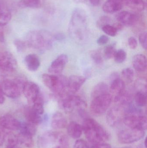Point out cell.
Returning <instances> with one entry per match:
<instances>
[{
    "label": "cell",
    "instance_id": "cell-46",
    "mask_svg": "<svg viewBox=\"0 0 147 148\" xmlns=\"http://www.w3.org/2000/svg\"><path fill=\"white\" fill-rule=\"evenodd\" d=\"M91 148H111V146L108 143H102L94 144Z\"/></svg>",
    "mask_w": 147,
    "mask_h": 148
},
{
    "label": "cell",
    "instance_id": "cell-49",
    "mask_svg": "<svg viewBox=\"0 0 147 148\" xmlns=\"http://www.w3.org/2000/svg\"><path fill=\"white\" fill-rule=\"evenodd\" d=\"M114 26V27L116 29L117 31L122 30V29H123V25H122L121 23H119V22L114 24V26Z\"/></svg>",
    "mask_w": 147,
    "mask_h": 148
},
{
    "label": "cell",
    "instance_id": "cell-56",
    "mask_svg": "<svg viewBox=\"0 0 147 148\" xmlns=\"http://www.w3.org/2000/svg\"><path fill=\"white\" fill-rule=\"evenodd\" d=\"M120 148H133L130 147H123Z\"/></svg>",
    "mask_w": 147,
    "mask_h": 148
},
{
    "label": "cell",
    "instance_id": "cell-48",
    "mask_svg": "<svg viewBox=\"0 0 147 148\" xmlns=\"http://www.w3.org/2000/svg\"><path fill=\"white\" fill-rule=\"evenodd\" d=\"M54 39L57 40H62L64 39L65 36L64 34L59 33V34L55 35L54 36Z\"/></svg>",
    "mask_w": 147,
    "mask_h": 148
},
{
    "label": "cell",
    "instance_id": "cell-36",
    "mask_svg": "<svg viewBox=\"0 0 147 148\" xmlns=\"http://www.w3.org/2000/svg\"><path fill=\"white\" fill-rule=\"evenodd\" d=\"M116 50L115 45L114 44L107 46L105 47L104 51V58L107 60L111 59L114 57Z\"/></svg>",
    "mask_w": 147,
    "mask_h": 148
},
{
    "label": "cell",
    "instance_id": "cell-31",
    "mask_svg": "<svg viewBox=\"0 0 147 148\" xmlns=\"http://www.w3.org/2000/svg\"><path fill=\"white\" fill-rule=\"evenodd\" d=\"M121 75L124 82L125 81L127 83H130L133 80L134 72L132 68H127L123 70Z\"/></svg>",
    "mask_w": 147,
    "mask_h": 148
},
{
    "label": "cell",
    "instance_id": "cell-23",
    "mask_svg": "<svg viewBox=\"0 0 147 148\" xmlns=\"http://www.w3.org/2000/svg\"><path fill=\"white\" fill-rule=\"evenodd\" d=\"M123 3L108 0L102 7L103 10L105 13L113 14L122 9Z\"/></svg>",
    "mask_w": 147,
    "mask_h": 148
},
{
    "label": "cell",
    "instance_id": "cell-50",
    "mask_svg": "<svg viewBox=\"0 0 147 148\" xmlns=\"http://www.w3.org/2000/svg\"><path fill=\"white\" fill-rule=\"evenodd\" d=\"M5 40V37H4V32L3 30L0 29V42H4Z\"/></svg>",
    "mask_w": 147,
    "mask_h": 148
},
{
    "label": "cell",
    "instance_id": "cell-33",
    "mask_svg": "<svg viewBox=\"0 0 147 148\" xmlns=\"http://www.w3.org/2000/svg\"><path fill=\"white\" fill-rule=\"evenodd\" d=\"M33 104L32 108L39 114L41 115L44 113V101L41 95Z\"/></svg>",
    "mask_w": 147,
    "mask_h": 148
},
{
    "label": "cell",
    "instance_id": "cell-16",
    "mask_svg": "<svg viewBox=\"0 0 147 148\" xmlns=\"http://www.w3.org/2000/svg\"><path fill=\"white\" fill-rule=\"evenodd\" d=\"M21 122L10 115H5L0 117V126L9 130H19Z\"/></svg>",
    "mask_w": 147,
    "mask_h": 148
},
{
    "label": "cell",
    "instance_id": "cell-30",
    "mask_svg": "<svg viewBox=\"0 0 147 148\" xmlns=\"http://www.w3.org/2000/svg\"><path fill=\"white\" fill-rule=\"evenodd\" d=\"M17 138L19 143H20L27 147L31 148L33 146V140L32 136L20 132L17 136Z\"/></svg>",
    "mask_w": 147,
    "mask_h": 148
},
{
    "label": "cell",
    "instance_id": "cell-13",
    "mask_svg": "<svg viewBox=\"0 0 147 148\" xmlns=\"http://www.w3.org/2000/svg\"><path fill=\"white\" fill-rule=\"evenodd\" d=\"M116 18L119 23L126 27L135 26L140 21V16L127 11H122L118 13Z\"/></svg>",
    "mask_w": 147,
    "mask_h": 148
},
{
    "label": "cell",
    "instance_id": "cell-35",
    "mask_svg": "<svg viewBox=\"0 0 147 148\" xmlns=\"http://www.w3.org/2000/svg\"><path fill=\"white\" fill-rule=\"evenodd\" d=\"M135 87L136 90H138V91L146 94L147 88L146 79L143 78L138 79L135 82Z\"/></svg>",
    "mask_w": 147,
    "mask_h": 148
},
{
    "label": "cell",
    "instance_id": "cell-41",
    "mask_svg": "<svg viewBox=\"0 0 147 148\" xmlns=\"http://www.w3.org/2000/svg\"><path fill=\"white\" fill-rule=\"evenodd\" d=\"M139 41L144 49L147 48V34L146 32L141 33L139 36Z\"/></svg>",
    "mask_w": 147,
    "mask_h": 148
},
{
    "label": "cell",
    "instance_id": "cell-27",
    "mask_svg": "<svg viewBox=\"0 0 147 148\" xmlns=\"http://www.w3.org/2000/svg\"><path fill=\"white\" fill-rule=\"evenodd\" d=\"M126 5L133 10L140 12L145 9V3L143 0H124Z\"/></svg>",
    "mask_w": 147,
    "mask_h": 148
},
{
    "label": "cell",
    "instance_id": "cell-5",
    "mask_svg": "<svg viewBox=\"0 0 147 148\" xmlns=\"http://www.w3.org/2000/svg\"><path fill=\"white\" fill-rule=\"evenodd\" d=\"M43 82L56 95L60 98L67 96L66 94L68 79L60 75L44 74L42 76Z\"/></svg>",
    "mask_w": 147,
    "mask_h": 148
},
{
    "label": "cell",
    "instance_id": "cell-2",
    "mask_svg": "<svg viewBox=\"0 0 147 148\" xmlns=\"http://www.w3.org/2000/svg\"><path fill=\"white\" fill-rule=\"evenodd\" d=\"M85 11L81 9H75L72 12L69 25L71 37L77 41L84 40L87 30V18Z\"/></svg>",
    "mask_w": 147,
    "mask_h": 148
},
{
    "label": "cell",
    "instance_id": "cell-8",
    "mask_svg": "<svg viewBox=\"0 0 147 148\" xmlns=\"http://www.w3.org/2000/svg\"><path fill=\"white\" fill-rule=\"evenodd\" d=\"M60 106L64 111L70 113L75 109H84L87 104L83 99L78 96L70 95L61 98L60 101Z\"/></svg>",
    "mask_w": 147,
    "mask_h": 148
},
{
    "label": "cell",
    "instance_id": "cell-40",
    "mask_svg": "<svg viewBox=\"0 0 147 148\" xmlns=\"http://www.w3.org/2000/svg\"><path fill=\"white\" fill-rule=\"evenodd\" d=\"M14 44L16 46V49L18 50V52H22L24 51L26 49L27 45L26 42L19 40H15Z\"/></svg>",
    "mask_w": 147,
    "mask_h": 148
},
{
    "label": "cell",
    "instance_id": "cell-22",
    "mask_svg": "<svg viewBox=\"0 0 147 148\" xmlns=\"http://www.w3.org/2000/svg\"><path fill=\"white\" fill-rule=\"evenodd\" d=\"M68 135L73 139H78L80 137L83 133V128L79 123L76 122H71L67 126Z\"/></svg>",
    "mask_w": 147,
    "mask_h": 148
},
{
    "label": "cell",
    "instance_id": "cell-15",
    "mask_svg": "<svg viewBox=\"0 0 147 148\" xmlns=\"http://www.w3.org/2000/svg\"><path fill=\"white\" fill-rule=\"evenodd\" d=\"M68 60V56L66 55H60L52 62L48 71L53 75H60L63 72Z\"/></svg>",
    "mask_w": 147,
    "mask_h": 148
},
{
    "label": "cell",
    "instance_id": "cell-37",
    "mask_svg": "<svg viewBox=\"0 0 147 148\" xmlns=\"http://www.w3.org/2000/svg\"><path fill=\"white\" fill-rule=\"evenodd\" d=\"M114 57L116 62L121 63L126 60L127 53L123 49H119L117 51L116 50Z\"/></svg>",
    "mask_w": 147,
    "mask_h": 148
},
{
    "label": "cell",
    "instance_id": "cell-6",
    "mask_svg": "<svg viewBox=\"0 0 147 148\" xmlns=\"http://www.w3.org/2000/svg\"><path fill=\"white\" fill-rule=\"evenodd\" d=\"M24 83L20 79L4 78L0 81V90L9 98H18L22 92Z\"/></svg>",
    "mask_w": 147,
    "mask_h": 148
},
{
    "label": "cell",
    "instance_id": "cell-34",
    "mask_svg": "<svg viewBox=\"0 0 147 148\" xmlns=\"http://www.w3.org/2000/svg\"><path fill=\"white\" fill-rule=\"evenodd\" d=\"M7 141V147H16L18 143L17 136L13 133H8L5 135V141Z\"/></svg>",
    "mask_w": 147,
    "mask_h": 148
},
{
    "label": "cell",
    "instance_id": "cell-53",
    "mask_svg": "<svg viewBox=\"0 0 147 148\" xmlns=\"http://www.w3.org/2000/svg\"><path fill=\"white\" fill-rule=\"evenodd\" d=\"M74 2L77 3H84L87 1V0H73Z\"/></svg>",
    "mask_w": 147,
    "mask_h": 148
},
{
    "label": "cell",
    "instance_id": "cell-55",
    "mask_svg": "<svg viewBox=\"0 0 147 148\" xmlns=\"http://www.w3.org/2000/svg\"><path fill=\"white\" fill-rule=\"evenodd\" d=\"M146 142H147V139H146H146H145V143H144V144H145V147H146H146H147Z\"/></svg>",
    "mask_w": 147,
    "mask_h": 148
},
{
    "label": "cell",
    "instance_id": "cell-9",
    "mask_svg": "<svg viewBox=\"0 0 147 148\" xmlns=\"http://www.w3.org/2000/svg\"><path fill=\"white\" fill-rule=\"evenodd\" d=\"M17 68V62L13 55L7 52H0V75H8Z\"/></svg>",
    "mask_w": 147,
    "mask_h": 148
},
{
    "label": "cell",
    "instance_id": "cell-39",
    "mask_svg": "<svg viewBox=\"0 0 147 148\" xmlns=\"http://www.w3.org/2000/svg\"><path fill=\"white\" fill-rule=\"evenodd\" d=\"M91 57L94 62L98 65L101 64L103 62V58L100 51L98 50H94L91 53Z\"/></svg>",
    "mask_w": 147,
    "mask_h": 148
},
{
    "label": "cell",
    "instance_id": "cell-45",
    "mask_svg": "<svg viewBox=\"0 0 147 148\" xmlns=\"http://www.w3.org/2000/svg\"><path fill=\"white\" fill-rule=\"evenodd\" d=\"M128 44L130 48L133 49H135L137 47L138 43L136 39L133 37H131L129 38Z\"/></svg>",
    "mask_w": 147,
    "mask_h": 148
},
{
    "label": "cell",
    "instance_id": "cell-44",
    "mask_svg": "<svg viewBox=\"0 0 147 148\" xmlns=\"http://www.w3.org/2000/svg\"><path fill=\"white\" fill-rule=\"evenodd\" d=\"M109 40V37L107 36L104 35L101 36L98 38L97 40V42L98 45L102 46V45H105L106 43H108Z\"/></svg>",
    "mask_w": 147,
    "mask_h": 148
},
{
    "label": "cell",
    "instance_id": "cell-7",
    "mask_svg": "<svg viewBox=\"0 0 147 148\" xmlns=\"http://www.w3.org/2000/svg\"><path fill=\"white\" fill-rule=\"evenodd\" d=\"M112 101V95L108 93L93 98L90 107L91 112L96 116L103 114L109 108Z\"/></svg>",
    "mask_w": 147,
    "mask_h": 148
},
{
    "label": "cell",
    "instance_id": "cell-25",
    "mask_svg": "<svg viewBox=\"0 0 147 148\" xmlns=\"http://www.w3.org/2000/svg\"><path fill=\"white\" fill-rule=\"evenodd\" d=\"M125 82L119 77L113 79L110 84V90L116 95L122 92L125 90Z\"/></svg>",
    "mask_w": 147,
    "mask_h": 148
},
{
    "label": "cell",
    "instance_id": "cell-19",
    "mask_svg": "<svg viewBox=\"0 0 147 148\" xmlns=\"http://www.w3.org/2000/svg\"><path fill=\"white\" fill-rule=\"evenodd\" d=\"M67 125V120L64 116L59 112L55 113L52 118L51 125L54 129L64 128Z\"/></svg>",
    "mask_w": 147,
    "mask_h": 148
},
{
    "label": "cell",
    "instance_id": "cell-52",
    "mask_svg": "<svg viewBox=\"0 0 147 148\" xmlns=\"http://www.w3.org/2000/svg\"><path fill=\"white\" fill-rule=\"evenodd\" d=\"M5 101V98L3 94L0 90V104H2Z\"/></svg>",
    "mask_w": 147,
    "mask_h": 148
},
{
    "label": "cell",
    "instance_id": "cell-14",
    "mask_svg": "<svg viewBox=\"0 0 147 148\" xmlns=\"http://www.w3.org/2000/svg\"><path fill=\"white\" fill-rule=\"evenodd\" d=\"M86 81V78L83 76L72 75L68 79L66 94L67 95H74L80 89Z\"/></svg>",
    "mask_w": 147,
    "mask_h": 148
},
{
    "label": "cell",
    "instance_id": "cell-38",
    "mask_svg": "<svg viewBox=\"0 0 147 148\" xmlns=\"http://www.w3.org/2000/svg\"><path fill=\"white\" fill-rule=\"evenodd\" d=\"M102 30L104 33L110 36H115L117 34V30L113 26L107 24L103 26Z\"/></svg>",
    "mask_w": 147,
    "mask_h": 148
},
{
    "label": "cell",
    "instance_id": "cell-47",
    "mask_svg": "<svg viewBox=\"0 0 147 148\" xmlns=\"http://www.w3.org/2000/svg\"><path fill=\"white\" fill-rule=\"evenodd\" d=\"M5 135L6 134L4 133L3 128L0 126V146L2 145L5 141Z\"/></svg>",
    "mask_w": 147,
    "mask_h": 148
},
{
    "label": "cell",
    "instance_id": "cell-20",
    "mask_svg": "<svg viewBox=\"0 0 147 148\" xmlns=\"http://www.w3.org/2000/svg\"><path fill=\"white\" fill-rule=\"evenodd\" d=\"M133 99L132 94L124 90L122 92L116 95L114 101L117 105L127 107L132 103Z\"/></svg>",
    "mask_w": 147,
    "mask_h": 148
},
{
    "label": "cell",
    "instance_id": "cell-4",
    "mask_svg": "<svg viewBox=\"0 0 147 148\" xmlns=\"http://www.w3.org/2000/svg\"><path fill=\"white\" fill-rule=\"evenodd\" d=\"M124 124L129 128L145 130L147 128V120L140 109L133 106L132 103L126 109V114L123 120Z\"/></svg>",
    "mask_w": 147,
    "mask_h": 148
},
{
    "label": "cell",
    "instance_id": "cell-3",
    "mask_svg": "<svg viewBox=\"0 0 147 148\" xmlns=\"http://www.w3.org/2000/svg\"><path fill=\"white\" fill-rule=\"evenodd\" d=\"M54 39V37L48 31L34 30L28 34L26 42L33 48L44 52L52 47Z\"/></svg>",
    "mask_w": 147,
    "mask_h": 148
},
{
    "label": "cell",
    "instance_id": "cell-10",
    "mask_svg": "<svg viewBox=\"0 0 147 148\" xmlns=\"http://www.w3.org/2000/svg\"><path fill=\"white\" fill-rule=\"evenodd\" d=\"M145 134V130L129 128L119 132L118 139L119 142L122 144H131L142 139Z\"/></svg>",
    "mask_w": 147,
    "mask_h": 148
},
{
    "label": "cell",
    "instance_id": "cell-26",
    "mask_svg": "<svg viewBox=\"0 0 147 148\" xmlns=\"http://www.w3.org/2000/svg\"><path fill=\"white\" fill-rule=\"evenodd\" d=\"M109 87L107 84L104 82H100L97 84L92 89L91 91V97L92 99L107 94L108 91Z\"/></svg>",
    "mask_w": 147,
    "mask_h": 148
},
{
    "label": "cell",
    "instance_id": "cell-42",
    "mask_svg": "<svg viewBox=\"0 0 147 148\" xmlns=\"http://www.w3.org/2000/svg\"><path fill=\"white\" fill-rule=\"evenodd\" d=\"M110 22V19L108 16H101L97 21V25L98 27L102 28L104 25L109 24Z\"/></svg>",
    "mask_w": 147,
    "mask_h": 148
},
{
    "label": "cell",
    "instance_id": "cell-1",
    "mask_svg": "<svg viewBox=\"0 0 147 148\" xmlns=\"http://www.w3.org/2000/svg\"><path fill=\"white\" fill-rule=\"evenodd\" d=\"M82 128L88 140L93 144L104 143L109 138V134L107 130L92 118H85Z\"/></svg>",
    "mask_w": 147,
    "mask_h": 148
},
{
    "label": "cell",
    "instance_id": "cell-54",
    "mask_svg": "<svg viewBox=\"0 0 147 148\" xmlns=\"http://www.w3.org/2000/svg\"><path fill=\"white\" fill-rule=\"evenodd\" d=\"M110 1H114L121 3H123V1H124V0H110Z\"/></svg>",
    "mask_w": 147,
    "mask_h": 148
},
{
    "label": "cell",
    "instance_id": "cell-29",
    "mask_svg": "<svg viewBox=\"0 0 147 148\" xmlns=\"http://www.w3.org/2000/svg\"><path fill=\"white\" fill-rule=\"evenodd\" d=\"M19 130L20 133L27 134L33 136L36 134L37 130L34 124L30 123L21 122Z\"/></svg>",
    "mask_w": 147,
    "mask_h": 148
},
{
    "label": "cell",
    "instance_id": "cell-43",
    "mask_svg": "<svg viewBox=\"0 0 147 148\" xmlns=\"http://www.w3.org/2000/svg\"><path fill=\"white\" fill-rule=\"evenodd\" d=\"M73 148H89V147L84 140L79 139L76 141Z\"/></svg>",
    "mask_w": 147,
    "mask_h": 148
},
{
    "label": "cell",
    "instance_id": "cell-51",
    "mask_svg": "<svg viewBox=\"0 0 147 148\" xmlns=\"http://www.w3.org/2000/svg\"><path fill=\"white\" fill-rule=\"evenodd\" d=\"M90 3L94 6H97L100 3V0H89Z\"/></svg>",
    "mask_w": 147,
    "mask_h": 148
},
{
    "label": "cell",
    "instance_id": "cell-17",
    "mask_svg": "<svg viewBox=\"0 0 147 148\" xmlns=\"http://www.w3.org/2000/svg\"><path fill=\"white\" fill-rule=\"evenodd\" d=\"M24 115L28 122L32 124L35 125L42 122V119L41 115L35 111L32 107H27L25 109Z\"/></svg>",
    "mask_w": 147,
    "mask_h": 148
},
{
    "label": "cell",
    "instance_id": "cell-21",
    "mask_svg": "<svg viewBox=\"0 0 147 148\" xmlns=\"http://www.w3.org/2000/svg\"><path fill=\"white\" fill-rule=\"evenodd\" d=\"M133 66L135 70L139 72H144L147 69V60L144 55L137 54L133 59Z\"/></svg>",
    "mask_w": 147,
    "mask_h": 148
},
{
    "label": "cell",
    "instance_id": "cell-28",
    "mask_svg": "<svg viewBox=\"0 0 147 148\" xmlns=\"http://www.w3.org/2000/svg\"><path fill=\"white\" fill-rule=\"evenodd\" d=\"M46 0H21L20 3L22 7L30 8H39L43 6Z\"/></svg>",
    "mask_w": 147,
    "mask_h": 148
},
{
    "label": "cell",
    "instance_id": "cell-57",
    "mask_svg": "<svg viewBox=\"0 0 147 148\" xmlns=\"http://www.w3.org/2000/svg\"><path fill=\"white\" fill-rule=\"evenodd\" d=\"M7 148H17L16 147H7Z\"/></svg>",
    "mask_w": 147,
    "mask_h": 148
},
{
    "label": "cell",
    "instance_id": "cell-18",
    "mask_svg": "<svg viewBox=\"0 0 147 148\" xmlns=\"http://www.w3.org/2000/svg\"><path fill=\"white\" fill-rule=\"evenodd\" d=\"M25 64L29 71L35 72L38 70L40 66V61L38 56L34 54L28 55L25 57Z\"/></svg>",
    "mask_w": 147,
    "mask_h": 148
},
{
    "label": "cell",
    "instance_id": "cell-12",
    "mask_svg": "<svg viewBox=\"0 0 147 148\" xmlns=\"http://www.w3.org/2000/svg\"><path fill=\"white\" fill-rule=\"evenodd\" d=\"M22 92L28 103L33 104L40 96L39 86L35 83L25 82L22 89Z\"/></svg>",
    "mask_w": 147,
    "mask_h": 148
},
{
    "label": "cell",
    "instance_id": "cell-11",
    "mask_svg": "<svg viewBox=\"0 0 147 148\" xmlns=\"http://www.w3.org/2000/svg\"><path fill=\"white\" fill-rule=\"evenodd\" d=\"M126 114V107L117 105L111 108L106 116L108 124L111 127H117L123 121Z\"/></svg>",
    "mask_w": 147,
    "mask_h": 148
},
{
    "label": "cell",
    "instance_id": "cell-32",
    "mask_svg": "<svg viewBox=\"0 0 147 148\" xmlns=\"http://www.w3.org/2000/svg\"><path fill=\"white\" fill-rule=\"evenodd\" d=\"M135 104L139 107H142L146 104V94L138 91L135 96Z\"/></svg>",
    "mask_w": 147,
    "mask_h": 148
},
{
    "label": "cell",
    "instance_id": "cell-24",
    "mask_svg": "<svg viewBox=\"0 0 147 148\" xmlns=\"http://www.w3.org/2000/svg\"><path fill=\"white\" fill-rule=\"evenodd\" d=\"M12 17L11 12L5 5L0 4V27L7 25Z\"/></svg>",
    "mask_w": 147,
    "mask_h": 148
}]
</instances>
